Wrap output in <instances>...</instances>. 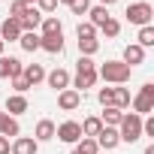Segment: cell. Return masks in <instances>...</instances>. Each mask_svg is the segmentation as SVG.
Wrapping results in <instances>:
<instances>
[{
	"mask_svg": "<svg viewBox=\"0 0 154 154\" xmlns=\"http://www.w3.org/2000/svg\"><path fill=\"white\" fill-rule=\"evenodd\" d=\"M130 75H133V69H130L127 63H121V60H106V63L97 69V79H103V82H109V85H127Z\"/></svg>",
	"mask_w": 154,
	"mask_h": 154,
	"instance_id": "cell-1",
	"label": "cell"
},
{
	"mask_svg": "<svg viewBox=\"0 0 154 154\" xmlns=\"http://www.w3.org/2000/svg\"><path fill=\"white\" fill-rule=\"evenodd\" d=\"M118 139L121 142H127V145H133V142H139L142 139V118L136 115V112H124V118H121V124H118Z\"/></svg>",
	"mask_w": 154,
	"mask_h": 154,
	"instance_id": "cell-2",
	"label": "cell"
},
{
	"mask_svg": "<svg viewBox=\"0 0 154 154\" xmlns=\"http://www.w3.org/2000/svg\"><path fill=\"white\" fill-rule=\"evenodd\" d=\"M97 85V63L91 57H79L75 63V91H85V88H94Z\"/></svg>",
	"mask_w": 154,
	"mask_h": 154,
	"instance_id": "cell-3",
	"label": "cell"
},
{
	"mask_svg": "<svg viewBox=\"0 0 154 154\" xmlns=\"http://www.w3.org/2000/svg\"><path fill=\"white\" fill-rule=\"evenodd\" d=\"M130 106H133V112L142 118V115H151L154 112V82H145L142 88H139V94L130 100Z\"/></svg>",
	"mask_w": 154,
	"mask_h": 154,
	"instance_id": "cell-4",
	"label": "cell"
},
{
	"mask_svg": "<svg viewBox=\"0 0 154 154\" xmlns=\"http://www.w3.org/2000/svg\"><path fill=\"white\" fill-rule=\"evenodd\" d=\"M127 21L130 24H136V27H145V24H151V18H154V9H151V3H145V0H139V3H130L127 6Z\"/></svg>",
	"mask_w": 154,
	"mask_h": 154,
	"instance_id": "cell-5",
	"label": "cell"
},
{
	"mask_svg": "<svg viewBox=\"0 0 154 154\" xmlns=\"http://www.w3.org/2000/svg\"><path fill=\"white\" fill-rule=\"evenodd\" d=\"M54 136L60 142H66V145H75L82 139V127H79V121H63L60 127H54Z\"/></svg>",
	"mask_w": 154,
	"mask_h": 154,
	"instance_id": "cell-6",
	"label": "cell"
},
{
	"mask_svg": "<svg viewBox=\"0 0 154 154\" xmlns=\"http://www.w3.org/2000/svg\"><path fill=\"white\" fill-rule=\"evenodd\" d=\"M18 24H21V33H36L39 24H42V12H39L36 6H27L24 15L18 18Z\"/></svg>",
	"mask_w": 154,
	"mask_h": 154,
	"instance_id": "cell-7",
	"label": "cell"
},
{
	"mask_svg": "<svg viewBox=\"0 0 154 154\" xmlns=\"http://www.w3.org/2000/svg\"><path fill=\"white\" fill-rule=\"evenodd\" d=\"M36 151H39V142L33 136H15L9 145V154H36Z\"/></svg>",
	"mask_w": 154,
	"mask_h": 154,
	"instance_id": "cell-8",
	"label": "cell"
},
{
	"mask_svg": "<svg viewBox=\"0 0 154 154\" xmlns=\"http://www.w3.org/2000/svg\"><path fill=\"white\" fill-rule=\"evenodd\" d=\"M97 145H100V151H112V148H118V145H121V139H118V127H103V130L97 133Z\"/></svg>",
	"mask_w": 154,
	"mask_h": 154,
	"instance_id": "cell-9",
	"label": "cell"
},
{
	"mask_svg": "<svg viewBox=\"0 0 154 154\" xmlns=\"http://www.w3.org/2000/svg\"><path fill=\"white\" fill-rule=\"evenodd\" d=\"M45 82H48V88H54V91L60 94V91H66V88H69V72H66L63 66H57V69L45 72Z\"/></svg>",
	"mask_w": 154,
	"mask_h": 154,
	"instance_id": "cell-10",
	"label": "cell"
},
{
	"mask_svg": "<svg viewBox=\"0 0 154 154\" xmlns=\"http://www.w3.org/2000/svg\"><path fill=\"white\" fill-rule=\"evenodd\" d=\"M57 106H60L63 112L79 109V106H82V94L75 91V88H66V91H60V94H57Z\"/></svg>",
	"mask_w": 154,
	"mask_h": 154,
	"instance_id": "cell-11",
	"label": "cell"
},
{
	"mask_svg": "<svg viewBox=\"0 0 154 154\" xmlns=\"http://www.w3.org/2000/svg\"><path fill=\"white\" fill-rule=\"evenodd\" d=\"M21 69H24V63L18 60V57H0V79H15V75H21Z\"/></svg>",
	"mask_w": 154,
	"mask_h": 154,
	"instance_id": "cell-12",
	"label": "cell"
},
{
	"mask_svg": "<svg viewBox=\"0 0 154 154\" xmlns=\"http://www.w3.org/2000/svg\"><path fill=\"white\" fill-rule=\"evenodd\" d=\"M21 36V24L15 18H3V24H0V39L3 42H18Z\"/></svg>",
	"mask_w": 154,
	"mask_h": 154,
	"instance_id": "cell-13",
	"label": "cell"
},
{
	"mask_svg": "<svg viewBox=\"0 0 154 154\" xmlns=\"http://www.w3.org/2000/svg\"><path fill=\"white\" fill-rule=\"evenodd\" d=\"M39 48H42V51H48V54H60V51H63V33L39 36Z\"/></svg>",
	"mask_w": 154,
	"mask_h": 154,
	"instance_id": "cell-14",
	"label": "cell"
},
{
	"mask_svg": "<svg viewBox=\"0 0 154 154\" xmlns=\"http://www.w3.org/2000/svg\"><path fill=\"white\" fill-rule=\"evenodd\" d=\"M0 136H21V127H18V118H12V115H6V112H0Z\"/></svg>",
	"mask_w": 154,
	"mask_h": 154,
	"instance_id": "cell-15",
	"label": "cell"
},
{
	"mask_svg": "<svg viewBox=\"0 0 154 154\" xmlns=\"http://www.w3.org/2000/svg\"><path fill=\"white\" fill-rule=\"evenodd\" d=\"M142 60H145V48H139L136 42H130V45L124 48V57H121V63H127V66L133 69V66H139Z\"/></svg>",
	"mask_w": 154,
	"mask_h": 154,
	"instance_id": "cell-16",
	"label": "cell"
},
{
	"mask_svg": "<svg viewBox=\"0 0 154 154\" xmlns=\"http://www.w3.org/2000/svg\"><path fill=\"white\" fill-rule=\"evenodd\" d=\"M30 106H27V97L24 94H12L9 100H6V115H12V118H18V115H24Z\"/></svg>",
	"mask_w": 154,
	"mask_h": 154,
	"instance_id": "cell-17",
	"label": "cell"
},
{
	"mask_svg": "<svg viewBox=\"0 0 154 154\" xmlns=\"http://www.w3.org/2000/svg\"><path fill=\"white\" fill-rule=\"evenodd\" d=\"M21 75L27 79V85L33 88V85H39V82H45V69H42V63H27L24 69H21Z\"/></svg>",
	"mask_w": 154,
	"mask_h": 154,
	"instance_id": "cell-18",
	"label": "cell"
},
{
	"mask_svg": "<svg viewBox=\"0 0 154 154\" xmlns=\"http://www.w3.org/2000/svg\"><path fill=\"white\" fill-rule=\"evenodd\" d=\"M79 127H82V139H97V133L103 130V121H100L97 115H91V118H85Z\"/></svg>",
	"mask_w": 154,
	"mask_h": 154,
	"instance_id": "cell-19",
	"label": "cell"
},
{
	"mask_svg": "<svg viewBox=\"0 0 154 154\" xmlns=\"http://www.w3.org/2000/svg\"><path fill=\"white\" fill-rule=\"evenodd\" d=\"M33 139H36V142H51V139H54V121L42 118V121L36 124V130H33Z\"/></svg>",
	"mask_w": 154,
	"mask_h": 154,
	"instance_id": "cell-20",
	"label": "cell"
},
{
	"mask_svg": "<svg viewBox=\"0 0 154 154\" xmlns=\"http://www.w3.org/2000/svg\"><path fill=\"white\" fill-rule=\"evenodd\" d=\"M130 100H133V97H130V91H127V88H121V85H115V88H112V106H115V109H121V112H124V109L130 106Z\"/></svg>",
	"mask_w": 154,
	"mask_h": 154,
	"instance_id": "cell-21",
	"label": "cell"
},
{
	"mask_svg": "<svg viewBox=\"0 0 154 154\" xmlns=\"http://www.w3.org/2000/svg\"><path fill=\"white\" fill-rule=\"evenodd\" d=\"M121 118H124V112H121V109H115V106H103V115H100L103 127H118V124H121Z\"/></svg>",
	"mask_w": 154,
	"mask_h": 154,
	"instance_id": "cell-22",
	"label": "cell"
},
{
	"mask_svg": "<svg viewBox=\"0 0 154 154\" xmlns=\"http://www.w3.org/2000/svg\"><path fill=\"white\" fill-rule=\"evenodd\" d=\"M48 33H63L60 21L54 15H42V24H39V36H48Z\"/></svg>",
	"mask_w": 154,
	"mask_h": 154,
	"instance_id": "cell-23",
	"label": "cell"
},
{
	"mask_svg": "<svg viewBox=\"0 0 154 154\" xmlns=\"http://www.w3.org/2000/svg\"><path fill=\"white\" fill-rule=\"evenodd\" d=\"M136 45H139V48H151V45H154V27H151V24L139 27V36H136Z\"/></svg>",
	"mask_w": 154,
	"mask_h": 154,
	"instance_id": "cell-24",
	"label": "cell"
},
{
	"mask_svg": "<svg viewBox=\"0 0 154 154\" xmlns=\"http://www.w3.org/2000/svg\"><path fill=\"white\" fill-rule=\"evenodd\" d=\"M88 15H91V24H94V27H100L106 18H112V15H109V9H106V6H100V3H97V6H91V9H88Z\"/></svg>",
	"mask_w": 154,
	"mask_h": 154,
	"instance_id": "cell-25",
	"label": "cell"
},
{
	"mask_svg": "<svg viewBox=\"0 0 154 154\" xmlns=\"http://www.w3.org/2000/svg\"><path fill=\"white\" fill-rule=\"evenodd\" d=\"M97 30H100L103 36H109V39H112V36H118V33H121V21H118V18H106Z\"/></svg>",
	"mask_w": 154,
	"mask_h": 154,
	"instance_id": "cell-26",
	"label": "cell"
},
{
	"mask_svg": "<svg viewBox=\"0 0 154 154\" xmlns=\"http://www.w3.org/2000/svg\"><path fill=\"white\" fill-rule=\"evenodd\" d=\"M18 45L24 51H39V33H21L18 36Z\"/></svg>",
	"mask_w": 154,
	"mask_h": 154,
	"instance_id": "cell-27",
	"label": "cell"
},
{
	"mask_svg": "<svg viewBox=\"0 0 154 154\" xmlns=\"http://www.w3.org/2000/svg\"><path fill=\"white\" fill-rule=\"evenodd\" d=\"M100 51V39H79V54L82 57H94Z\"/></svg>",
	"mask_w": 154,
	"mask_h": 154,
	"instance_id": "cell-28",
	"label": "cell"
},
{
	"mask_svg": "<svg viewBox=\"0 0 154 154\" xmlns=\"http://www.w3.org/2000/svg\"><path fill=\"white\" fill-rule=\"evenodd\" d=\"M75 36L79 39H97V27L91 21H79V27H75Z\"/></svg>",
	"mask_w": 154,
	"mask_h": 154,
	"instance_id": "cell-29",
	"label": "cell"
},
{
	"mask_svg": "<svg viewBox=\"0 0 154 154\" xmlns=\"http://www.w3.org/2000/svg\"><path fill=\"white\" fill-rule=\"evenodd\" d=\"M75 148H79L82 154H100V145H97V139H79V142H75Z\"/></svg>",
	"mask_w": 154,
	"mask_h": 154,
	"instance_id": "cell-30",
	"label": "cell"
},
{
	"mask_svg": "<svg viewBox=\"0 0 154 154\" xmlns=\"http://www.w3.org/2000/svg\"><path fill=\"white\" fill-rule=\"evenodd\" d=\"M88 9H91V0H72V3H69L72 15H88Z\"/></svg>",
	"mask_w": 154,
	"mask_h": 154,
	"instance_id": "cell-31",
	"label": "cell"
},
{
	"mask_svg": "<svg viewBox=\"0 0 154 154\" xmlns=\"http://www.w3.org/2000/svg\"><path fill=\"white\" fill-rule=\"evenodd\" d=\"M36 9H39L42 15H51V12L57 9V0H36Z\"/></svg>",
	"mask_w": 154,
	"mask_h": 154,
	"instance_id": "cell-32",
	"label": "cell"
},
{
	"mask_svg": "<svg viewBox=\"0 0 154 154\" xmlns=\"http://www.w3.org/2000/svg\"><path fill=\"white\" fill-rule=\"evenodd\" d=\"M9 82H12V91H15V94L30 91V85H27V79H24V75H15V79H9Z\"/></svg>",
	"mask_w": 154,
	"mask_h": 154,
	"instance_id": "cell-33",
	"label": "cell"
},
{
	"mask_svg": "<svg viewBox=\"0 0 154 154\" xmlns=\"http://www.w3.org/2000/svg\"><path fill=\"white\" fill-rule=\"evenodd\" d=\"M24 9H27V6H24V3H21V0H15V3H12V6H9V18H15V21H18V18H21V15H24Z\"/></svg>",
	"mask_w": 154,
	"mask_h": 154,
	"instance_id": "cell-34",
	"label": "cell"
},
{
	"mask_svg": "<svg viewBox=\"0 0 154 154\" xmlns=\"http://www.w3.org/2000/svg\"><path fill=\"white\" fill-rule=\"evenodd\" d=\"M97 100H100V106H112V88H100Z\"/></svg>",
	"mask_w": 154,
	"mask_h": 154,
	"instance_id": "cell-35",
	"label": "cell"
},
{
	"mask_svg": "<svg viewBox=\"0 0 154 154\" xmlns=\"http://www.w3.org/2000/svg\"><path fill=\"white\" fill-rule=\"evenodd\" d=\"M0 154H9V139L0 136Z\"/></svg>",
	"mask_w": 154,
	"mask_h": 154,
	"instance_id": "cell-36",
	"label": "cell"
},
{
	"mask_svg": "<svg viewBox=\"0 0 154 154\" xmlns=\"http://www.w3.org/2000/svg\"><path fill=\"white\" fill-rule=\"evenodd\" d=\"M112 3H118V0H100V6H106V9H109Z\"/></svg>",
	"mask_w": 154,
	"mask_h": 154,
	"instance_id": "cell-37",
	"label": "cell"
},
{
	"mask_svg": "<svg viewBox=\"0 0 154 154\" xmlns=\"http://www.w3.org/2000/svg\"><path fill=\"white\" fill-rule=\"evenodd\" d=\"M21 3H24V6H36V0H21Z\"/></svg>",
	"mask_w": 154,
	"mask_h": 154,
	"instance_id": "cell-38",
	"label": "cell"
},
{
	"mask_svg": "<svg viewBox=\"0 0 154 154\" xmlns=\"http://www.w3.org/2000/svg\"><path fill=\"white\" fill-rule=\"evenodd\" d=\"M145 154H154V145H148V148H145Z\"/></svg>",
	"mask_w": 154,
	"mask_h": 154,
	"instance_id": "cell-39",
	"label": "cell"
},
{
	"mask_svg": "<svg viewBox=\"0 0 154 154\" xmlns=\"http://www.w3.org/2000/svg\"><path fill=\"white\" fill-rule=\"evenodd\" d=\"M3 45H6V42H3V39H0V57H3Z\"/></svg>",
	"mask_w": 154,
	"mask_h": 154,
	"instance_id": "cell-40",
	"label": "cell"
},
{
	"mask_svg": "<svg viewBox=\"0 0 154 154\" xmlns=\"http://www.w3.org/2000/svg\"><path fill=\"white\" fill-rule=\"evenodd\" d=\"M57 3H66V6H69V3H72V0H57Z\"/></svg>",
	"mask_w": 154,
	"mask_h": 154,
	"instance_id": "cell-41",
	"label": "cell"
},
{
	"mask_svg": "<svg viewBox=\"0 0 154 154\" xmlns=\"http://www.w3.org/2000/svg\"><path fill=\"white\" fill-rule=\"evenodd\" d=\"M69 154H82V151H79V148H72V151H69Z\"/></svg>",
	"mask_w": 154,
	"mask_h": 154,
	"instance_id": "cell-42",
	"label": "cell"
}]
</instances>
